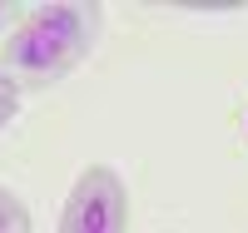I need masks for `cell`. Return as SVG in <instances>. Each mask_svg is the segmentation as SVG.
Returning a JSON list of instances; mask_svg holds the SVG:
<instances>
[{
  "mask_svg": "<svg viewBox=\"0 0 248 233\" xmlns=\"http://www.w3.org/2000/svg\"><path fill=\"white\" fill-rule=\"evenodd\" d=\"M105 30V10L85 5V0H55V5H35L10 25L0 40V70L25 90H45V84L75 75L99 45Z\"/></svg>",
  "mask_w": 248,
  "mask_h": 233,
  "instance_id": "1",
  "label": "cell"
},
{
  "mask_svg": "<svg viewBox=\"0 0 248 233\" xmlns=\"http://www.w3.org/2000/svg\"><path fill=\"white\" fill-rule=\"evenodd\" d=\"M60 233H129V188L119 169L109 164L79 169L60 208Z\"/></svg>",
  "mask_w": 248,
  "mask_h": 233,
  "instance_id": "2",
  "label": "cell"
},
{
  "mask_svg": "<svg viewBox=\"0 0 248 233\" xmlns=\"http://www.w3.org/2000/svg\"><path fill=\"white\" fill-rule=\"evenodd\" d=\"M35 223H30V208H25V199L20 194H10L5 184H0V233H30Z\"/></svg>",
  "mask_w": 248,
  "mask_h": 233,
  "instance_id": "3",
  "label": "cell"
},
{
  "mask_svg": "<svg viewBox=\"0 0 248 233\" xmlns=\"http://www.w3.org/2000/svg\"><path fill=\"white\" fill-rule=\"evenodd\" d=\"M15 109H20V84L10 75H0V129L15 119Z\"/></svg>",
  "mask_w": 248,
  "mask_h": 233,
  "instance_id": "4",
  "label": "cell"
},
{
  "mask_svg": "<svg viewBox=\"0 0 248 233\" xmlns=\"http://www.w3.org/2000/svg\"><path fill=\"white\" fill-rule=\"evenodd\" d=\"M15 20H20V15L5 5V0H0V35H10V25H15Z\"/></svg>",
  "mask_w": 248,
  "mask_h": 233,
  "instance_id": "5",
  "label": "cell"
}]
</instances>
